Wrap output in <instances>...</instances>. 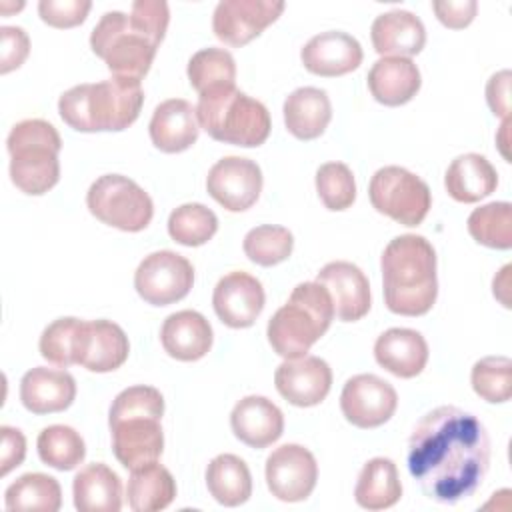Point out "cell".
<instances>
[{"label": "cell", "instance_id": "cell-1", "mask_svg": "<svg viewBox=\"0 0 512 512\" xmlns=\"http://www.w3.org/2000/svg\"><path fill=\"white\" fill-rule=\"evenodd\" d=\"M490 466L484 424L456 406L424 414L408 438V472L438 504H458L482 486Z\"/></svg>", "mask_w": 512, "mask_h": 512}, {"label": "cell", "instance_id": "cell-2", "mask_svg": "<svg viewBox=\"0 0 512 512\" xmlns=\"http://www.w3.org/2000/svg\"><path fill=\"white\" fill-rule=\"evenodd\" d=\"M170 20L162 0H136L130 14L106 12L90 34L92 52L102 58L112 76L142 80L156 56Z\"/></svg>", "mask_w": 512, "mask_h": 512}, {"label": "cell", "instance_id": "cell-3", "mask_svg": "<svg viewBox=\"0 0 512 512\" xmlns=\"http://www.w3.org/2000/svg\"><path fill=\"white\" fill-rule=\"evenodd\" d=\"M382 290L386 308L400 316L430 312L438 296L436 252L420 234H402L382 252Z\"/></svg>", "mask_w": 512, "mask_h": 512}, {"label": "cell", "instance_id": "cell-4", "mask_svg": "<svg viewBox=\"0 0 512 512\" xmlns=\"http://www.w3.org/2000/svg\"><path fill=\"white\" fill-rule=\"evenodd\" d=\"M162 414L164 398L154 386H130L114 398L108 424L114 456L124 468L134 470L160 458L164 448Z\"/></svg>", "mask_w": 512, "mask_h": 512}, {"label": "cell", "instance_id": "cell-5", "mask_svg": "<svg viewBox=\"0 0 512 512\" xmlns=\"http://www.w3.org/2000/svg\"><path fill=\"white\" fill-rule=\"evenodd\" d=\"M144 104L140 80L112 76L78 84L58 100L60 118L78 132H120L136 122Z\"/></svg>", "mask_w": 512, "mask_h": 512}, {"label": "cell", "instance_id": "cell-6", "mask_svg": "<svg viewBox=\"0 0 512 512\" xmlns=\"http://www.w3.org/2000/svg\"><path fill=\"white\" fill-rule=\"evenodd\" d=\"M334 320V304L318 282L298 284L288 302L268 320L266 336L272 350L286 358H302L320 340Z\"/></svg>", "mask_w": 512, "mask_h": 512}, {"label": "cell", "instance_id": "cell-7", "mask_svg": "<svg viewBox=\"0 0 512 512\" xmlns=\"http://www.w3.org/2000/svg\"><path fill=\"white\" fill-rule=\"evenodd\" d=\"M196 116L210 138L242 148H254L270 136L268 108L236 86L208 90L198 96Z\"/></svg>", "mask_w": 512, "mask_h": 512}, {"label": "cell", "instance_id": "cell-8", "mask_svg": "<svg viewBox=\"0 0 512 512\" xmlns=\"http://www.w3.org/2000/svg\"><path fill=\"white\" fill-rule=\"evenodd\" d=\"M6 148L10 152V178L18 190L40 196L58 184L62 140L50 122L28 118L14 124Z\"/></svg>", "mask_w": 512, "mask_h": 512}, {"label": "cell", "instance_id": "cell-9", "mask_svg": "<svg viewBox=\"0 0 512 512\" xmlns=\"http://www.w3.org/2000/svg\"><path fill=\"white\" fill-rule=\"evenodd\" d=\"M86 206L94 218L122 232H140L154 216L148 192L122 174H104L94 180L86 194Z\"/></svg>", "mask_w": 512, "mask_h": 512}, {"label": "cell", "instance_id": "cell-10", "mask_svg": "<svg viewBox=\"0 0 512 512\" xmlns=\"http://www.w3.org/2000/svg\"><path fill=\"white\" fill-rule=\"evenodd\" d=\"M368 196L380 214L402 226H418L432 206L428 184L402 166L376 170L368 186Z\"/></svg>", "mask_w": 512, "mask_h": 512}, {"label": "cell", "instance_id": "cell-11", "mask_svg": "<svg viewBox=\"0 0 512 512\" xmlns=\"http://www.w3.org/2000/svg\"><path fill=\"white\" fill-rule=\"evenodd\" d=\"M192 284V264L172 250L148 254L134 272V288L138 296L152 306H168L182 300L188 296Z\"/></svg>", "mask_w": 512, "mask_h": 512}, {"label": "cell", "instance_id": "cell-12", "mask_svg": "<svg viewBox=\"0 0 512 512\" xmlns=\"http://www.w3.org/2000/svg\"><path fill=\"white\" fill-rule=\"evenodd\" d=\"M398 406V394L390 382L376 374H356L346 380L340 394L344 418L356 428H378L388 422Z\"/></svg>", "mask_w": 512, "mask_h": 512}, {"label": "cell", "instance_id": "cell-13", "mask_svg": "<svg viewBox=\"0 0 512 512\" xmlns=\"http://www.w3.org/2000/svg\"><path fill=\"white\" fill-rule=\"evenodd\" d=\"M266 484L282 502L306 500L318 480L314 454L300 444H282L266 458Z\"/></svg>", "mask_w": 512, "mask_h": 512}, {"label": "cell", "instance_id": "cell-14", "mask_svg": "<svg viewBox=\"0 0 512 512\" xmlns=\"http://www.w3.org/2000/svg\"><path fill=\"white\" fill-rule=\"evenodd\" d=\"M282 12L280 0H222L214 8L212 30L224 44L240 48L260 36Z\"/></svg>", "mask_w": 512, "mask_h": 512}, {"label": "cell", "instance_id": "cell-15", "mask_svg": "<svg viewBox=\"0 0 512 512\" xmlns=\"http://www.w3.org/2000/svg\"><path fill=\"white\" fill-rule=\"evenodd\" d=\"M206 190L222 208L244 212L262 192V170L250 158L224 156L208 170Z\"/></svg>", "mask_w": 512, "mask_h": 512}, {"label": "cell", "instance_id": "cell-16", "mask_svg": "<svg viewBox=\"0 0 512 512\" xmlns=\"http://www.w3.org/2000/svg\"><path fill=\"white\" fill-rule=\"evenodd\" d=\"M264 300L260 280L242 270L222 276L212 294L214 312L228 328L252 326L264 308Z\"/></svg>", "mask_w": 512, "mask_h": 512}, {"label": "cell", "instance_id": "cell-17", "mask_svg": "<svg viewBox=\"0 0 512 512\" xmlns=\"http://www.w3.org/2000/svg\"><path fill=\"white\" fill-rule=\"evenodd\" d=\"M274 384L292 406L310 408L320 404L332 386V370L318 356L284 360L274 372Z\"/></svg>", "mask_w": 512, "mask_h": 512}, {"label": "cell", "instance_id": "cell-18", "mask_svg": "<svg viewBox=\"0 0 512 512\" xmlns=\"http://www.w3.org/2000/svg\"><path fill=\"white\" fill-rule=\"evenodd\" d=\"M316 282L322 284L334 304V316L342 322H356L370 310V284L366 274L352 262H328L318 274Z\"/></svg>", "mask_w": 512, "mask_h": 512}, {"label": "cell", "instance_id": "cell-19", "mask_svg": "<svg viewBox=\"0 0 512 512\" xmlns=\"http://www.w3.org/2000/svg\"><path fill=\"white\" fill-rule=\"evenodd\" d=\"M364 52L360 42L342 32L328 30L312 36L300 50L304 68L316 76L334 78L356 70L362 64Z\"/></svg>", "mask_w": 512, "mask_h": 512}, {"label": "cell", "instance_id": "cell-20", "mask_svg": "<svg viewBox=\"0 0 512 512\" xmlns=\"http://www.w3.org/2000/svg\"><path fill=\"white\" fill-rule=\"evenodd\" d=\"M76 398V380L62 368L36 366L20 380V400L32 414L66 410Z\"/></svg>", "mask_w": 512, "mask_h": 512}, {"label": "cell", "instance_id": "cell-21", "mask_svg": "<svg viewBox=\"0 0 512 512\" xmlns=\"http://www.w3.org/2000/svg\"><path fill=\"white\" fill-rule=\"evenodd\" d=\"M152 144L166 152L176 154L188 150L200 134L196 108L182 98H170L154 108L150 126Z\"/></svg>", "mask_w": 512, "mask_h": 512}, {"label": "cell", "instance_id": "cell-22", "mask_svg": "<svg viewBox=\"0 0 512 512\" xmlns=\"http://www.w3.org/2000/svg\"><path fill=\"white\" fill-rule=\"evenodd\" d=\"M234 436L250 448H266L284 432L282 410L266 396H246L230 414Z\"/></svg>", "mask_w": 512, "mask_h": 512}, {"label": "cell", "instance_id": "cell-23", "mask_svg": "<svg viewBox=\"0 0 512 512\" xmlns=\"http://www.w3.org/2000/svg\"><path fill=\"white\" fill-rule=\"evenodd\" d=\"M212 326L196 310H180L170 314L160 330V342L168 356L180 362L204 358L212 348Z\"/></svg>", "mask_w": 512, "mask_h": 512}, {"label": "cell", "instance_id": "cell-24", "mask_svg": "<svg viewBox=\"0 0 512 512\" xmlns=\"http://www.w3.org/2000/svg\"><path fill=\"white\" fill-rule=\"evenodd\" d=\"M372 46L380 56H414L426 44V28L408 10H390L374 18L370 26Z\"/></svg>", "mask_w": 512, "mask_h": 512}, {"label": "cell", "instance_id": "cell-25", "mask_svg": "<svg viewBox=\"0 0 512 512\" xmlns=\"http://www.w3.org/2000/svg\"><path fill=\"white\" fill-rule=\"evenodd\" d=\"M428 344L412 328H390L374 344L376 362L398 378L418 376L428 362Z\"/></svg>", "mask_w": 512, "mask_h": 512}, {"label": "cell", "instance_id": "cell-26", "mask_svg": "<svg viewBox=\"0 0 512 512\" xmlns=\"http://www.w3.org/2000/svg\"><path fill=\"white\" fill-rule=\"evenodd\" d=\"M130 352L128 336L110 320H88L82 330L80 360L90 372H112L120 368Z\"/></svg>", "mask_w": 512, "mask_h": 512}, {"label": "cell", "instance_id": "cell-27", "mask_svg": "<svg viewBox=\"0 0 512 512\" xmlns=\"http://www.w3.org/2000/svg\"><path fill=\"white\" fill-rule=\"evenodd\" d=\"M422 78L410 58L382 56L368 72V90L384 106H402L420 90Z\"/></svg>", "mask_w": 512, "mask_h": 512}, {"label": "cell", "instance_id": "cell-28", "mask_svg": "<svg viewBox=\"0 0 512 512\" xmlns=\"http://www.w3.org/2000/svg\"><path fill=\"white\" fill-rule=\"evenodd\" d=\"M284 124L298 140H314L324 134L332 118V104L322 88L302 86L284 100Z\"/></svg>", "mask_w": 512, "mask_h": 512}, {"label": "cell", "instance_id": "cell-29", "mask_svg": "<svg viewBox=\"0 0 512 512\" xmlns=\"http://www.w3.org/2000/svg\"><path fill=\"white\" fill-rule=\"evenodd\" d=\"M446 192L464 204L490 196L498 186V172L482 154H462L454 158L444 176Z\"/></svg>", "mask_w": 512, "mask_h": 512}, {"label": "cell", "instance_id": "cell-30", "mask_svg": "<svg viewBox=\"0 0 512 512\" xmlns=\"http://www.w3.org/2000/svg\"><path fill=\"white\" fill-rule=\"evenodd\" d=\"M72 494L80 512H118L122 508V482L102 462L88 464L74 476Z\"/></svg>", "mask_w": 512, "mask_h": 512}, {"label": "cell", "instance_id": "cell-31", "mask_svg": "<svg viewBox=\"0 0 512 512\" xmlns=\"http://www.w3.org/2000/svg\"><path fill=\"white\" fill-rule=\"evenodd\" d=\"M126 498L134 512L164 510L176 498V480L170 470L158 462L138 466L130 472Z\"/></svg>", "mask_w": 512, "mask_h": 512}, {"label": "cell", "instance_id": "cell-32", "mask_svg": "<svg viewBox=\"0 0 512 512\" xmlns=\"http://www.w3.org/2000/svg\"><path fill=\"white\" fill-rule=\"evenodd\" d=\"M402 496L398 468L390 458L378 456L364 464L360 470L354 498L366 510H384L394 506Z\"/></svg>", "mask_w": 512, "mask_h": 512}, {"label": "cell", "instance_id": "cell-33", "mask_svg": "<svg viewBox=\"0 0 512 512\" xmlns=\"http://www.w3.org/2000/svg\"><path fill=\"white\" fill-rule=\"evenodd\" d=\"M206 486L218 504L234 508L252 496V474L236 454H218L206 468Z\"/></svg>", "mask_w": 512, "mask_h": 512}, {"label": "cell", "instance_id": "cell-34", "mask_svg": "<svg viewBox=\"0 0 512 512\" xmlns=\"http://www.w3.org/2000/svg\"><path fill=\"white\" fill-rule=\"evenodd\" d=\"M4 500L8 510L56 512L62 506V488L54 476L28 472L6 488Z\"/></svg>", "mask_w": 512, "mask_h": 512}, {"label": "cell", "instance_id": "cell-35", "mask_svg": "<svg viewBox=\"0 0 512 512\" xmlns=\"http://www.w3.org/2000/svg\"><path fill=\"white\" fill-rule=\"evenodd\" d=\"M186 74H188L190 86L198 94H204L208 90L234 86L236 62L228 50L210 46L192 54V58L188 60Z\"/></svg>", "mask_w": 512, "mask_h": 512}, {"label": "cell", "instance_id": "cell-36", "mask_svg": "<svg viewBox=\"0 0 512 512\" xmlns=\"http://www.w3.org/2000/svg\"><path fill=\"white\" fill-rule=\"evenodd\" d=\"M38 456L46 466L56 470H74L86 456V444L82 436L64 424L46 426L36 440Z\"/></svg>", "mask_w": 512, "mask_h": 512}, {"label": "cell", "instance_id": "cell-37", "mask_svg": "<svg viewBox=\"0 0 512 512\" xmlns=\"http://www.w3.org/2000/svg\"><path fill=\"white\" fill-rule=\"evenodd\" d=\"M470 236L488 248L508 250L512 246V204L490 202L468 216Z\"/></svg>", "mask_w": 512, "mask_h": 512}, {"label": "cell", "instance_id": "cell-38", "mask_svg": "<svg viewBox=\"0 0 512 512\" xmlns=\"http://www.w3.org/2000/svg\"><path fill=\"white\" fill-rule=\"evenodd\" d=\"M216 230V214L200 202L182 204L168 216V234L182 246H202L216 234Z\"/></svg>", "mask_w": 512, "mask_h": 512}, {"label": "cell", "instance_id": "cell-39", "mask_svg": "<svg viewBox=\"0 0 512 512\" xmlns=\"http://www.w3.org/2000/svg\"><path fill=\"white\" fill-rule=\"evenodd\" d=\"M84 322L74 316L58 318L48 324L40 336V354L56 366H72L80 360Z\"/></svg>", "mask_w": 512, "mask_h": 512}, {"label": "cell", "instance_id": "cell-40", "mask_svg": "<svg viewBox=\"0 0 512 512\" xmlns=\"http://www.w3.org/2000/svg\"><path fill=\"white\" fill-rule=\"evenodd\" d=\"M244 254L250 262L258 266H276L292 254L294 248V236L284 226L274 224H262L252 228L242 242Z\"/></svg>", "mask_w": 512, "mask_h": 512}, {"label": "cell", "instance_id": "cell-41", "mask_svg": "<svg viewBox=\"0 0 512 512\" xmlns=\"http://www.w3.org/2000/svg\"><path fill=\"white\" fill-rule=\"evenodd\" d=\"M470 382L474 392L492 404L508 402L512 396V360L506 356H486L472 366Z\"/></svg>", "mask_w": 512, "mask_h": 512}, {"label": "cell", "instance_id": "cell-42", "mask_svg": "<svg viewBox=\"0 0 512 512\" xmlns=\"http://www.w3.org/2000/svg\"><path fill=\"white\" fill-rule=\"evenodd\" d=\"M316 192L328 210L340 212L354 204L356 182L344 162H326L316 170Z\"/></svg>", "mask_w": 512, "mask_h": 512}, {"label": "cell", "instance_id": "cell-43", "mask_svg": "<svg viewBox=\"0 0 512 512\" xmlns=\"http://www.w3.org/2000/svg\"><path fill=\"white\" fill-rule=\"evenodd\" d=\"M92 8L90 0H40L38 14L52 28H74L82 24Z\"/></svg>", "mask_w": 512, "mask_h": 512}, {"label": "cell", "instance_id": "cell-44", "mask_svg": "<svg viewBox=\"0 0 512 512\" xmlns=\"http://www.w3.org/2000/svg\"><path fill=\"white\" fill-rule=\"evenodd\" d=\"M2 50H0V72L8 74L20 68L30 54V38L20 26H2Z\"/></svg>", "mask_w": 512, "mask_h": 512}, {"label": "cell", "instance_id": "cell-45", "mask_svg": "<svg viewBox=\"0 0 512 512\" xmlns=\"http://www.w3.org/2000/svg\"><path fill=\"white\" fill-rule=\"evenodd\" d=\"M432 10L436 12V18L452 30H460L466 28L478 10V2L476 0H446V2H432Z\"/></svg>", "mask_w": 512, "mask_h": 512}, {"label": "cell", "instance_id": "cell-46", "mask_svg": "<svg viewBox=\"0 0 512 512\" xmlns=\"http://www.w3.org/2000/svg\"><path fill=\"white\" fill-rule=\"evenodd\" d=\"M2 450H0V476H6L12 468L20 466L26 456V438L18 428L2 426Z\"/></svg>", "mask_w": 512, "mask_h": 512}, {"label": "cell", "instance_id": "cell-47", "mask_svg": "<svg viewBox=\"0 0 512 512\" xmlns=\"http://www.w3.org/2000/svg\"><path fill=\"white\" fill-rule=\"evenodd\" d=\"M510 70L496 72L486 84V100L490 110L504 120L510 118Z\"/></svg>", "mask_w": 512, "mask_h": 512}, {"label": "cell", "instance_id": "cell-48", "mask_svg": "<svg viewBox=\"0 0 512 512\" xmlns=\"http://www.w3.org/2000/svg\"><path fill=\"white\" fill-rule=\"evenodd\" d=\"M508 274H510V264H506L498 276H494V282H492V288H494V296L508 308V298L504 296V292L508 290Z\"/></svg>", "mask_w": 512, "mask_h": 512}]
</instances>
